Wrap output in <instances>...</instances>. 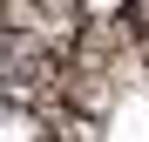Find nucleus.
Instances as JSON below:
<instances>
[{
    "label": "nucleus",
    "mask_w": 149,
    "mask_h": 142,
    "mask_svg": "<svg viewBox=\"0 0 149 142\" xmlns=\"http://www.w3.org/2000/svg\"><path fill=\"white\" fill-rule=\"evenodd\" d=\"M0 142H68L54 129V115H41L27 102H14V95H0Z\"/></svg>",
    "instance_id": "nucleus-1"
},
{
    "label": "nucleus",
    "mask_w": 149,
    "mask_h": 142,
    "mask_svg": "<svg viewBox=\"0 0 149 142\" xmlns=\"http://www.w3.org/2000/svg\"><path fill=\"white\" fill-rule=\"evenodd\" d=\"M129 14H136V27L149 34V0H129Z\"/></svg>",
    "instance_id": "nucleus-2"
}]
</instances>
